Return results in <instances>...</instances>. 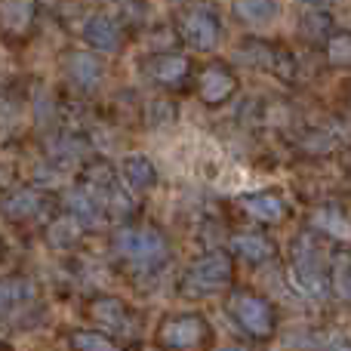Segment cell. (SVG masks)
Instances as JSON below:
<instances>
[{
  "label": "cell",
  "mask_w": 351,
  "mask_h": 351,
  "mask_svg": "<svg viewBox=\"0 0 351 351\" xmlns=\"http://www.w3.org/2000/svg\"><path fill=\"white\" fill-rule=\"evenodd\" d=\"M71 339L80 351H114V342H108L105 336H96V333H74Z\"/></svg>",
  "instance_id": "obj_17"
},
{
  "label": "cell",
  "mask_w": 351,
  "mask_h": 351,
  "mask_svg": "<svg viewBox=\"0 0 351 351\" xmlns=\"http://www.w3.org/2000/svg\"><path fill=\"white\" fill-rule=\"evenodd\" d=\"M231 278V262L222 253H210L191 268V287L194 290H213L222 287Z\"/></svg>",
  "instance_id": "obj_4"
},
{
  "label": "cell",
  "mask_w": 351,
  "mask_h": 351,
  "mask_svg": "<svg viewBox=\"0 0 351 351\" xmlns=\"http://www.w3.org/2000/svg\"><path fill=\"white\" fill-rule=\"evenodd\" d=\"M315 225L324 231H330V234H339V237H351V228L346 222H342L336 213H317L315 216Z\"/></svg>",
  "instance_id": "obj_18"
},
{
  "label": "cell",
  "mask_w": 351,
  "mask_h": 351,
  "mask_svg": "<svg viewBox=\"0 0 351 351\" xmlns=\"http://www.w3.org/2000/svg\"><path fill=\"white\" fill-rule=\"evenodd\" d=\"M123 173H127V179L133 182L136 188H145V185H152V182H154L152 164H148L145 158H136V154L123 160Z\"/></svg>",
  "instance_id": "obj_12"
},
{
  "label": "cell",
  "mask_w": 351,
  "mask_h": 351,
  "mask_svg": "<svg viewBox=\"0 0 351 351\" xmlns=\"http://www.w3.org/2000/svg\"><path fill=\"white\" fill-rule=\"evenodd\" d=\"M68 206H71V213L80 219V222H99V204L96 197H90V194L84 191H74L71 197H68Z\"/></svg>",
  "instance_id": "obj_10"
},
{
  "label": "cell",
  "mask_w": 351,
  "mask_h": 351,
  "mask_svg": "<svg viewBox=\"0 0 351 351\" xmlns=\"http://www.w3.org/2000/svg\"><path fill=\"white\" fill-rule=\"evenodd\" d=\"M336 284H339V290L351 299V262L348 259H342L339 268H336Z\"/></svg>",
  "instance_id": "obj_20"
},
{
  "label": "cell",
  "mask_w": 351,
  "mask_h": 351,
  "mask_svg": "<svg viewBox=\"0 0 351 351\" xmlns=\"http://www.w3.org/2000/svg\"><path fill=\"white\" fill-rule=\"evenodd\" d=\"M206 336V327L204 321H197V317H179V321H170L164 330H160V342H164L167 348H197L200 342H204Z\"/></svg>",
  "instance_id": "obj_2"
},
{
  "label": "cell",
  "mask_w": 351,
  "mask_h": 351,
  "mask_svg": "<svg viewBox=\"0 0 351 351\" xmlns=\"http://www.w3.org/2000/svg\"><path fill=\"white\" fill-rule=\"evenodd\" d=\"M0 16L6 19V28H25L31 19V3H3Z\"/></svg>",
  "instance_id": "obj_15"
},
{
  "label": "cell",
  "mask_w": 351,
  "mask_h": 351,
  "mask_svg": "<svg viewBox=\"0 0 351 351\" xmlns=\"http://www.w3.org/2000/svg\"><path fill=\"white\" fill-rule=\"evenodd\" d=\"M234 12L243 16L247 22H265V19H271L278 12V6L274 3H237Z\"/></svg>",
  "instance_id": "obj_16"
},
{
  "label": "cell",
  "mask_w": 351,
  "mask_h": 351,
  "mask_svg": "<svg viewBox=\"0 0 351 351\" xmlns=\"http://www.w3.org/2000/svg\"><path fill=\"white\" fill-rule=\"evenodd\" d=\"M222 351H247V348H237V346H234V348H222Z\"/></svg>",
  "instance_id": "obj_23"
},
{
  "label": "cell",
  "mask_w": 351,
  "mask_h": 351,
  "mask_svg": "<svg viewBox=\"0 0 351 351\" xmlns=\"http://www.w3.org/2000/svg\"><path fill=\"white\" fill-rule=\"evenodd\" d=\"M152 68H154V77L167 80V84H170V80H179L182 74L188 71V65H185V59H182V56H167V59H158Z\"/></svg>",
  "instance_id": "obj_14"
},
{
  "label": "cell",
  "mask_w": 351,
  "mask_h": 351,
  "mask_svg": "<svg viewBox=\"0 0 351 351\" xmlns=\"http://www.w3.org/2000/svg\"><path fill=\"white\" fill-rule=\"evenodd\" d=\"M330 59L336 65H351V37H336L330 47Z\"/></svg>",
  "instance_id": "obj_19"
},
{
  "label": "cell",
  "mask_w": 351,
  "mask_h": 351,
  "mask_svg": "<svg viewBox=\"0 0 351 351\" xmlns=\"http://www.w3.org/2000/svg\"><path fill=\"white\" fill-rule=\"evenodd\" d=\"M231 90H234V80L225 71H219V68H210L200 77V93H204L206 102H222L225 96H231Z\"/></svg>",
  "instance_id": "obj_8"
},
{
  "label": "cell",
  "mask_w": 351,
  "mask_h": 351,
  "mask_svg": "<svg viewBox=\"0 0 351 351\" xmlns=\"http://www.w3.org/2000/svg\"><path fill=\"white\" fill-rule=\"evenodd\" d=\"M243 206H247L250 216L262 219V222H278V219L284 216V206H280V200H274V197H247Z\"/></svg>",
  "instance_id": "obj_9"
},
{
  "label": "cell",
  "mask_w": 351,
  "mask_h": 351,
  "mask_svg": "<svg viewBox=\"0 0 351 351\" xmlns=\"http://www.w3.org/2000/svg\"><path fill=\"white\" fill-rule=\"evenodd\" d=\"M84 37L93 43V47L105 49V53L117 49V43H121V34H117L114 22H111V19H102V16H99V19H90V22H86Z\"/></svg>",
  "instance_id": "obj_6"
},
{
  "label": "cell",
  "mask_w": 351,
  "mask_h": 351,
  "mask_svg": "<svg viewBox=\"0 0 351 351\" xmlns=\"http://www.w3.org/2000/svg\"><path fill=\"white\" fill-rule=\"evenodd\" d=\"M296 280H299V284H302L308 293H315V296H324V293H327V280L321 278V268H317V265L299 262V265H296Z\"/></svg>",
  "instance_id": "obj_13"
},
{
  "label": "cell",
  "mask_w": 351,
  "mask_h": 351,
  "mask_svg": "<svg viewBox=\"0 0 351 351\" xmlns=\"http://www.w3.org/2000/svg\"><path fill=\"white\" fill-rule=\"evenodd\" d=\"M234 315H237V321H241L243 327H247L250 333H256V336L271 333V327H274L271 308H268L262 299H256V296H237L234 299Z\"/></svg>",
  "instance_id": "obj_3"
},
{
  "label": "cell",
  "mask_w": 351,
  "mask_h": 351,
  "mask_svg": "<svg viewBox=\"0 0 351 351\" xmlns=\"http://www.w3.org/2000/svg\"><path fill=\"white\" fill-rule=\"evenodd\" d=\"M6 290H10V287H0V308H3L6 302H12V299H16L12 293H6Z\"/></svg>",
  "instance_id": "obj_22"
},
{
  "label": "cell",
  "mask_w": 351,
  "mask_h": 351,
  "mask_svg": "<svg viewBox=\"0 0 351 351\" xmlns=\"http://www.w3.org/2000/svg\"><path fill=\"white\" fill-rule=\"evenodd\" d=\"M234 250L241 256H247V259H265L268 253H271V247H268V241L265 237H259V234H241V237H234Z\"/></svg>",
  "instance_id": "obj_11"
},
{
  "label": "cell",
  "mask_w": 351,
  "mask_h": 351,
  "mask_svg": "<svg viewBox=\"0 0 351 351\" xmlns=\"http://www.w3.org/2000/svg\"><path fill=\"white\" fill-rule=\"evenodd\" d=\"M185 37L191 47L197 49H213L219 40V25L216 19L210 16V12H191V16L185 19Z\"/></svg>",
  "instance_id": "obj_5"
},
{
  "label": "cell",
  "mask_w": 351,
  "mask_h": 351,
  "mask_svg": "<svg viewBox=\"0 0 351 351\" xmlns=\"http://www.w3.org/2000/svg\"><path fill=\"white\" fill-rule=\"evenodd\" d=\"M117 250L136 262H154L164 256V241L154 231H121L117 234Z\"/></svg>",
  "instance_id": "obj_1"
},
{
  "label": "cell",
  "mask_w": 351,
  "mask_h": 351,
  "mask_svg": "<svg viewBox=\"0 0 351 351\" xmlns=\"http://www.w3.org/2000/svg\"><path fill=\"white\" fill-rule=\"evenodd\" d=\"M68 74L80 86H96L102 80V65L90 53H74V56H68Z\"/></svg>",
  "instance_id": "obj_7"
},
{
  "label": "cell",
  "mask_w": 351,
  "mask_h": 351,
  "mask_svg": "<svg viewBox=\"0 0 351 351\" xmlns=\"http://www.w3.org/2000/svg\"><path fill=\"white\" fill-rule=\"evenodd\" d=\"M34 210V194H19L16 200H10V213H31Z\"/></svg>",
  "instance_id": "obj_21"
}]
</instances>
